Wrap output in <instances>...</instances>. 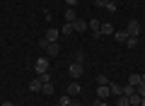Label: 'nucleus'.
Returning a JSON list of instances; mask_svg holds the SVG:
<instances>
[{
	"mask_svg": "<svg viewBox=\"0 0 145 106\" xmlns=\"http://www.w3.org/2000/svg\"><path fill=\"white\" fill-rule=\"evenodd\" d=\"M78 94H82V87H80L78 80H72L70 85H68V96H78Z\"/></svg>",
	"mask_w": 145,
	"mask_h": 106,
	"instance_id": "obj_6",
	"label": "nucleus"
},
{
	"mask_svg": "<svg viewBox=\"0 0 145 106\" xmlns=\"http://www.w3.org/2000/svg\"><path fill=\"white\" fill-rule=\"evenodd\" d=\"M114 27H111V24H109V22H102V34H114Z\"/></svg>",
	"mask_w": 145,
	"mask_h": 106,
	"instance_id": "obj_18",
	"label": "nucleus"
},
{
	"mask_svg": "<svg viewBox=\"0 0 145 106\" xmlns=\"http://www.w3.org/2000/svg\"><path fill=\"white\" fill-rule=\"evenodd\" d=\"M138 44H140V41H138V36H128V39H126V46H128V48H135Z\"/></svg>",
	"mask_w": 145,
	"mask_h": 106,
	"instance_id": "obj_19",
	"label": "nucleus"
},
{
	"mask_svg": "<svg viewBox=\"0 0 145 106\" xmlns=\"http://www.w3.org/2000/svg\"><path fill=\"white\" fill-rule=\"evenodd\" d=\"M140 106H145V96H143V99H140Z\"/></svg>",
	"mask_w": 145,
	"mask_h": 106,
	"instance_id": "obj_35",
	"label": "nucleus"
},
{
	"mask_svg": "<svg viewBox=\"0 0 145 106\" xmlns=\"http://www.w3.org/2000/svg\"><path fill=\"white\" fill-rule=\"evenodd\" d=\"M36 77H39L41 82H51V75H48V72H41V75H36Z\"/></svg>",
	"mask_w": 145,
	"mask_h": 106,
	"instance_id": "obj_25",
	"label": "nucleus"
},
{
	"mask_svg": "<svg viewBox=\"0 0 145 106\" xmlns=\"http://www.w3.org/2000/svg\"><path fill=\"white\" fill-rule=\"evenodd\" d=\"M116 106H131V101H128V96H126V94H121V96H116Z\"/></svg>",
	"mask_w": 145,
	"mask_h": 106,
	"instance_id": "obj_16",
	"label": "nucleus"
},
{
	"mask_svg": "<svg viewBox=\"0 0 145 106\" xmlns=\"http://www.w3.org/2000/svg\"><path fill=\"white\" fill-rule=\"evenodd\" d=\"M94 106H109V104H106V99H97V101H94Z\"/></svg>",
	"mask_w": 145,
	"mask_h": 106,
	"instance_id": "obj_30",
	"label": "nucleus"
},
{
	"mask_svg": "<svg viewBox=\"0 0 145 106\" xmlns=\"http://www.w3.org/2000/svg\"><path fill=\"white\" fill-rule=\"evenodd\" d=\"M68 72H70V77H72V80H80V77H82V65L72 60L70 65H68Z\"/></svg>",
	"mask_w": 145,
	"mask_h": 106,
	"instance_id": "obj_2",
	"label": "nucleus"
},
{
	"mask_svg": "<svg viewBox=\"0 0 145 106\" xmlns=\"http://www.w3.org/2000/svg\"><path fill=\"white\" fill-rule=\"evenodd\" d=\"M56 56H61V44H48V48H46V58L51 60V58H56Z\"/></svg>",
	"mask_w": 145,
	"mask_h": 106,
	"instance_id": "obj_7",
	"label": "nucleus"
},
{
	"mask_svg": "<svg viewBox=\"0 0 145 106\" xmlns=\"http://www.w3.org/2000/svg\"><path fill=\"white\" fill-rule=\"evenodd\" d=\"M34 72H36V75L48 72V58H36V63H34Z\"/></svg>",
	"mask_w": 145,
	"mask_h": 106,
	"instance_id": "obj_3",
	"label": "nucleus"
},
{
	"mask_svg": "<svg viewBox=\"0 0 145 106\" xmlns=\"http://www.w3.org/2000/svg\"><path fill=\"white\" fill-rule=\"evenodd\" d=\"M44 36L48 39V44H58V39H61V31H58L56 27H48V31H46Z\"/></svg>",
	"mask_w": 145,
	"mask_h": 106,
	"instance_id": "obj_5",
	"label": "nucleus"
},
{
	"mask_svg": "<svg viewBox=\"0 0 145 106\" xmlns=\"http://www.w3.org/2000/svg\"><path fill=\"white\" fill-rule=\"evenodd\" d=\"M70 101H72V96H61V99H58V106H70Z\"/></svg>",
	"mask_w": 145,
	"mask_h": 106,
	"instance_id": "obj_21",
	"label": "nucleus"
},
{
	"mask_svg": "<svg viewBox=\"0 0 145 106\" xmlns=\"http://www.w3.org/2000/svg\"><path fill=\"white\" fill-rule=\"evenodd\" d=\"M39 48H41V51L48 48V39H46V36H41V39H39Z\"/></svg>",
	"mask_w": 145,
	"mask_h": 106,
	"instance_id": "obj_23",
	"label": "nucleus"
},
{
	"mask_svg": "<svg viewBox=\"0 0 145 106\" xmlns=\"http://www.w3.org/2000/svg\"><path fill=\"white\" fill-rule=\"evenodd\" d=\"M87 29H92V36H94V39H99V36H102V22L92 17V20L87 22Z\"/></svg>",
	"mask_w": 145,
	"mask_h": 106,
	"instance_id": "obj_1",
	"label": "nucleus"
},
{
	"mask_svg": "<svg viewBox=\"0 0 145 106\" xmlns=\"http://www.w3.org/2000/svg\"><path fill=\"white\" fill-rule=\"evenodd\" d=\"M70 106H82V104H80V101H75V99H72V101H70Z\"/></svg>",
	"mask_w": 145,
	"mask_h": 106,
	"instance_id": "obj_33",
	"label": "nucleus"
},
{
	"mask_svg": "<svg viewBox=\"0 0 145 106\" xmlns=\"http://www.w3.org/2000/svg\"><path fill=\"white\" fill-rule=\"evenodd\" d=\"M140 99H143V96H140L138 92H133V94L128 96V101H131V106H140Z\"/></svg>",
	"mask_w": 145,
	"mask_h": 106,
	"instance_id": "obj_15",
	"label": "nucleus"
},
{
	"mask_svg": "<svg viewBox=\"0 0 145 106\" xmlns=\"http://www.w3.org/2000/svg\"><path fill=\"white\" fill-rule=\"evenodd\" d=\"M72 29L78 31V34H80V31H85V29H87V20H80V17H78V20L72 22Z\"/></svg>",
	"mask_w": 145,
	"mask_h": 106,
	"instance_id": "obj_12",
	"label": "nucleus"
},
{
	"mask_svg": "<svg viewBox=\"0 0 145 106\" xmlns=\"http://www.w3.org/2000/svg\"><path fill=\"white\" fill-rule=\"evenodd\" d=\"M41 92H44V94H53V85H51V82H44Z\"/></svg>",
	"mask_w": 145,
	"mask_h": 106,
	"instance_id": "obj_22",
	"label": "nucleus"
},
{
	"mask_svg": "<svg viewBox=\"0 0 145 106\" xmlns=\"http://www.w3.org/2000/svg\"><path fill=\"white\" fill-rule=\"evenodd\" d=\"M63 17H65V22H68V24H72V22L78 20V15H75V7H68V10L63 12Z\"/></svg>",
	"mask_w": 145,
	"mask_h": 106,
	"instance_id": "obj_11",
	"label": "nucleus"
},
{
	"mask_svg": "<svg viewBox=\"0 0 145 106\" xmlns=\"http://www.w3.org/2000/svg\"><path fill=\"white\" fill-rule=\"evenodd\" d=\"M3 106H15V104H12V101H3Z\"/></svg>",
	"mask_w": 145,
	"mask_h": 106,
	"instance_id": "obj_34",
	"label": "nucleus"
},
{
	"mask_svg": "<svg viewBox=\"0 0 145 106\" xmlns=\"http://www.w3.org/2000/svg\"><path fill=\"white\" fill-rule=\"evenodd\" d=\"M44 20H46L48 24H51V22H53V15H51V12H44Z\"/></svg>",
	"mask_w": 145,
	"mask_h": 106,
	"instance_id": "obj_29",
	"label": "nucleus"
},
{
	"mask_svg": "<svg viewBox=\"0 0 145 106\" xmlns=\"http://www.w3.org/2000/svg\"><path fill=\"white\" fill-rule=\"evenodd\" d=\"M94 5L97 7H106V0H94Z\"/></svg>",
	"mask_w": 145,
	"mask_h": 106,
	"instance_id": "obj_31",
	"label": "nucleus"
},
{
	"mask_svg": "<svg viewBox=\"0 0 145 106\" xmlns=\"http://www.w3.org/2000/svg\"><path fill=\"white\" fill-rule=\"evenodd\" d=\"M114 39L119 41V44H126V39H128V31H126V29H116V31H114Z\"/></svg>",
	"mask_w": 145,
	"mask_h": 106,
	"instance_id": "obj_13",
	"label": "nucleus"
},
{
	"mask_svg": "<svg viewBox=\"0 0 145 106\" xmlns=\"http://www.w3.org/2000/svg\"><path fill=\"white\" fill-rule=\"evenodd\" d=\"M41 87H44V82L39 80V77H34V80L29 82V92H41Z\"/></svg>",
	"mask_w": 145,
	"mask_h": 106,
	"instance_id": "obj_14",
	"label": "nucleus"
},
{
	"mask_svg": "<svg viewBox=\"0 0 145 106\" xmlns=\"http://www.w3.org/2000/svg\"><path fill=\"white\" fill-rule=\"evenodd\" d=\"M72 31H75V29H72V24H68V22H65V24H63V29H61V34H65V36H72Z\"/></svg>",
	"mask_w": 145,
	"mask_h": 106,
	"instance_id": "obj_20",
	"label": "nucleus"
},
{
	"mask_svg": "<svg viewBox=\"0 0 145 106\" xmlns=\"http://www.w3.org/2000/svg\"><path fill=\"white\" fill-rule=\"evenodd\" d=\"M106 10L109 12H116V3H109V0H106Z\"/></svg>",
	"mask_w": 145,
	"mask_h": 106,
	"instance_id": "obj_28",
	"label": "nucleus"
},
{
	"mask_svg": "<svg viewBox=\"0 0 145 106\" xmlns=\"http://www.w3.org/2000/svg\"><path fill=\"white\" fill-rule=\"evenodd\" d=\"M109 3H116V0H109Z\"/></svg>",
	"mask_w": 145,
	"mask_h": 106,
	"instance_id": "obj_36",
	"label": "nucleus"
},
{
	"mask_svg": "<svg viewBox=\"0 0 145 106\" xmlns=\"http://www.w3.org/2000/svg\"><path fill=\"white\" fill-rule=\"evenodd\" d=\"M140 29H143V27H140V22H138V20H131L128 24H126V31H128V36H138V34H140Z\"/></svg>",
	"mask_w": 145,
	"mask_h": 106,
	"instance_id": "obj_4",
	"label": "nucleus"
},
{
	"mask_svg": "<svg viewBox=\"0 0 145 106\" xmlns=\"http://www.w3.org/2000/svg\"><path fill=\"white\" fill-rule=\"evenodd\" d=\"M135 92H138V94H140V96H145V82H140V85H138V87H135Z\"/></svg>",
	"mask_w": 145,
	"mask_h": 106,
	"instance_id": "obj_27",
	"label": "nucleus"
},
{
	"mask_svg": "<svg viewBox=\"0 0 145 106\" xmlns=\"http://www.w3.org/2000/svg\"><path fill=\"white\" fill-rule=\"evenodd\" d=\"M109 92H111V96L116 99V96H121V94H123V87H119L116 82H109Z\"/></svg>",
	"mask_w": 145,
	"mask_h": 106,
	"instance_id": "obj_10",
	"label": "nucleus"
},
{
	"mask_svg": "<svg viewBox=\"0 0 145 106\" xmlns=\"http://www.w3.org/2000/svg\"><path fill=\"white\" fill-rule=\"evenodd\" d=\"M111 92H109V85H99L97 87V99H109Z\"/></svg>",
	"mask_w": 145,
	"mask_h": 106,
	"instance_id": "obj_8",
	"label": "nucleus"
},
{
	"mask_svg": "<svg viewBox=\"0 0 145 106\" xmlns=\"http://www.w3.org/2000/svg\"><path fill=\"white\" fill-rule=\"evenodd\" d=\"M140 82H143V75H140V72H131L128 75V85L131 87H138Z\"/></svg>",
	"mask_w": 145,
	"mask_h": 106,
	"instance_id": "obj_9",
	"label": "nucleus"
},
{
	"mask_svg": "<svg viewBox=\"0 0 145 106\" xmlns=\"http://www.w3.org/2000/svg\"><path fill=\"white\" fill-rule=\"evenodd\" d=\"M133 92H135V87H131V85H126V87H123V94H126V96H131Z\"/></svg>",
	"mask_w": 145,
	"mask_h": 106,
	"instance_id": "obj_26",
	"label": "nucleus"
},
{
	"mask_svg": "<svg viewBox=\"0 0 145 106\" xmlns=\"http://www.w3.org/2000/svg\"><path fill=\"white\" fill-rule=\"evenodd\" d=\"M65 5L68 7H75V5H78V0H65Z\"/></svg>",
	"mask_w": 145,
	"mask_h": 106,
	"instance_id": "obj_32",
	"label": "nucleus"
},
{
	"mask_svg": "<svg viewBox=\"0 0 145 106\" xmlns=\"http://www.w3.org/2000/svg\"><path fill=\"white\" fill-rule=\"evenodd\" d=\"M89 106H94V104H89Z\"/></svg>",
	"mask_w": 145,
	"mask_h": 106,
	"instance_id": "obj_37",
	"label": "nucleus"
},
{
	"mask_svg": "<svg viewBox=\"0 0 145 106\" xmlns=\"http://www.w3.org/2000/svg\"><path fill=\"white\" fill-rule=\"evenodd\" d=\"M72 60H75V63H80V65H85V60H87V56H85L82 51H78V53H75V58H72Z\"/></svg>",
	"mask_w": 145,
	"mask_h": 106,
	"instance_id": "obj_17",
	"label": "nucleus"
},
{
	"mask_svg": "<svg viewBox=\"0 0 145 106\" xmlns=\"http://www.w3.org/2000/svg\"><path fill=\"white\" fill-rule=\"evenodd\" d=\"M97 85H109V77L106 75H97Z\"/></svg>",
	"mask_w": 145,
	"mask_h": 106,
	"instance_id": "obj_24",
	"label": "nucleus"
}]
</instances>
